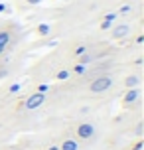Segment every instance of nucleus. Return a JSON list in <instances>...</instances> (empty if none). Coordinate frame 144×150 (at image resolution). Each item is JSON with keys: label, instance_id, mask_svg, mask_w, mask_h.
<instances>
[{"label": "nucleus", "instance_id": "1", "mask_svg": "<svg viewBox=\"0 0 144 150\" xmlns=\"http://www.w3.org/2000/svg\"><path fill=\"white\" fill-rule=\"evenodd\" d=\"M109 85H111V79H99V81L93 85V89L95 91H103V89H107Z\"/></svg>", "mask_w": 144, "mask_h": 150}, {"label": "nucleus", "instance_id": "2", "mask_svg": "<svg viewBox=\"0 0 144 150\" xmlns=\"http://www.w3.org/2000/svg\"><path fill=\"white\" fill-rule=\"evenodd\" d=\"M42 101H44V97H42V95H36V97H32L30 101H28V107H38Z\"/></svg>", "mask_w": 144, "mask_h": 150}, {"label": "nucleus", "instance_id": "3", "mask_svg": "<svg viewBox=\"0 0 144 150\" xmlns=\"http://www.w3.org/2000/svg\"><path fill=\"white\" fill-rule=\"evenodd\" d=\"M126 32H128V28H126V26H121V28H116V32H114V36H116V38H121V36H124Z\"/></svg>", "mask_w": 144, "mask_h": 150}, {"label": "nucleus", "instance_id": "4", "mask_svg": "<svg viewBox=\"0 0 144 150\" xmlns=\"http://www.w3.org/2000/svg\"><path fill=\"white\" fill-rule=\"evenodd\" d=\"M28 2H32V4H36V2H40V0H28Z\"/></svg>", "mask_w": 144, "mask_h": 150}]
</instances>
